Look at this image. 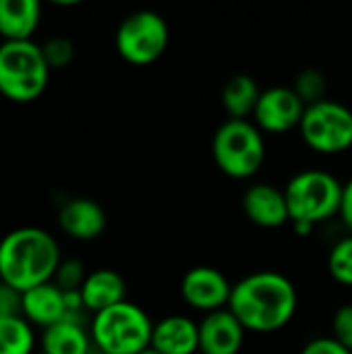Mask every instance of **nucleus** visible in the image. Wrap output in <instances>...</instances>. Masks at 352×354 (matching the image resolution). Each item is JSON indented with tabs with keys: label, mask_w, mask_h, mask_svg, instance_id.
<instances>
[{
	"label": "nucleus",
	"mask_w": 352,
	"mask_h": 354,
	"mask_svg": "<svg viewBox=\"0 0 352 354\" xmlns=\"http://www.w3.org/2000/svg\"><path fill=\"white\" fill-rule=\"evenodd\" d=\"M44 354H87L89 336L73 319H64L56 326L46 328L41 336Z\"/></svg>",
	"instance_id": "nucleus-19"
},
{
	"label": "nucleus",
	"mask_w": 352,
	"mask_h": 354,
	"mask_svg": "<svg viewBox=\"0 0 352 354\" xmlns=\"http://www.w3.org/2000/svg\"><path fill=\"white\" fill-rule=\"evenodd\" d=\"M261 89L251 75H232L222 87V106L232 120H249L259 102Z\"/></svg>",
	"instance_id": "nucleus-18"
},
{
	"label": "nucleus",
	"mask_w": 352,
	"mask_h": 354,
	"mask_svg": "<svg viewBox=\"0 0 352 354\" xmlns=\"http://www.w3.org/2000/svg\"><path fill=\"white\" fill-rule=\"evenodd\" d=\"M41 354H44V353H41Z\"/></svg>",
	"instance_id": "nucleus-30"
},
{
	"label": "nucleus",
	"mask_w": 352,
	"mask_h": 354,
	"mask_svg": "<svg viewBox=\"0 0 352 354\" xmlns=\"http://www.w3.org/2000/svg\"><path fill=\"white\" fill-rule=\"evenodd\" d=\"M37 0H0V35L4 41H27L39 25Z\"/></svg>",
	"instance_id": "nucleus-17"
},
{
	"label": "nucleus",
	"mask_w": 352,
	"mask_h": 354,
	"mask_svg": "<svg viewBox=\"0 0 352 354\" xmlns=\"http://www.w3.org/2000/svg\"><path fill=\"white\" fill-rule=\"evenodd\" d=\"M293 89L305 106L328 100V79L319 68H303L295 77Z\"/></svg>",
	"instance_id": "nucleus-21"
},
{
	"label": "nucleus",
	"mask_w": 352,
	"mask_h": 354,
	"mask_svg": "<svg viewBox=\"0 0 352 354\" xmlns=\"http://www.w3.org/2000/svg\"><path fill=\"white\" fill-rule=\"evenodd\" d=\"M60 263L56 239L41 228H17L0 241V282L21 295L50 282Z\"/></svg>",
	"instance_id": "nucleus-2"
},
{
	"label": "nucleus",
	"mask_w": 352,
	"mask_h": 354,
	"mask_svg": "<svg viewBox=\"0 0 352 354\" xmlns=\"http://www.w3.org/2000/svg\"><path fill=\"white\" fill-rule=\"evenodd\" d=\"M154 322L135 303L122 301L93 315L91 340L104 354H141L151 348Z\"/></svg>",
	"instance_id": "nucleus-5"
},
{
	"label": "nucleus",
	"mask_w": 352,
	"mask_h": 354,
	"mask_svg": "<svg viewBox=\"0 0 352 354\" xmlns=\"http://www.w3.org/2000/svg\"><path fill=\"white\" fill-rule=\"evenodd\" d=\"M41 52H44V58L48 62L50 71L52 68H64L75 58V48H73V44L66 37H52V39H48L41 46Z\"/></svg>",
	"instance_id": "nucleus-23"
},
{
	"label": "nucleus",
	"mask_w": 352,
	"mask_h": 354,
	"mask_svg": "<svg viewBox=\"0 0 352 354\" xmlns=\"http://www.w3.org/2000/svg\"><path fill=\"white\" fill-rule=\"evenodd\" d=\"M243 212H245L247 220L259 228L272 230V228H282L284 224H290L284 191H280L268 183L251 185L245 191Z\"/></svg>",
	"instance_id": "nucleus-12"
},
{
	"label": "nucleus",
	"mask_w": 352,
	"mask_h": 354,
	"mask_svg": "<svg viewBox=\"0 0 352 354\" xmlns=\"http://www.w3.org/2000/svg\"><path fill=\"white\" fill-rule=\"evenodd\" d=\"M141 354H160V353H156L154 348H147V351H143V353H141Z\"/></svg>",
	"instance_id": "nucleus-29"
},
{
	"label": "nucleus",
	"mask_w": 352,
	"mask_h": 354,
	"mask_svg": "<svg viewBox=\"0 0 352 354\" xmlns=\"http://www.w3.org/2000/svg\"><path fill=\"white\" fill-rule=\"evenodd\" d=\"M344 228L352 236V178L342 185V201H340V212H338Z\"/></svg>",
	"instance_id": "nucleus-28"
},
{
	"label": "nucleus",
	"mask_w": 352,
	"mask_h": 354,
	"mask_svg": "<svg viewBox=\"0 0 352 354\" xmlns=\"http://www.w3.org/2000/svg\"><path fill=\"white\" fill-rule=\"evenodd\" d=\"M301 354H352L351 351H346L342 344H338L332 336L326 338H313L309 340L303 348Z\"/></svg>",
	"instance_id": "nucleus-27"
},
{
	"label": "nucleus",
	"mask_w": 352,
	"mask_h": 354,
	"mask_svg": "<svg viewBox=\"0 0 352 354\" xmlns=\"http://www.w3.org/2000/svg\"><path fill=\"white\" fill-rule=\"evenodd\" d=\"M79 295L83 307L95 315L127 301V284L124 278L114 270H95L87 274Z\"/></svg>",
	"instance_id": "nucleus-16"
},
{
	"label": "nucleus",
	"mask_w": 352,
	"mask_h": 354,
	"mask_svg": "<svg viewBox=\"0 0 352 354\" xmlns=\"http://www.w3.org/2000/svg\"><path fill=\"white\" fill-rule=\"evenodd\" d=\"M56 286L62 290V292H79L83 282H85V272H83V266L81 261L77 259H68V261H62L56 270Z\"/></svg>",
	"instance_id": "nucleus-24"
},
{
	"label": "nucleus",
	"mask_w": 352,
	"mask_h": 354,
	"mask_svg": "<svg viewBox=\"0 0 352 354\" xmlns=\"http://www.w3.org/2000/svg\"><path fill=\"white\" fill-rule=\"evenodd\" d=\"M151 348L160 354L199 353V324L185 315H168L156 322Z\"/></svg>",
	"instance_id": "nucleus-15"
},
{
	"label": "nucleus",
	"mask_w": 352,
	"mask_h": 354,
	"mask_svg": "<svg viewBox=\"0 0 352 354\" xmlns=\"http://www.w3.org/2000/svg\"><path fill=\"white\" fill-rule=\"evenodd\" d=\"M266 137L251 120L222 122L212 139V156L220 172L228 178L247 180L266 162Z\"/></svg>",
	"instance_id": "nucleus-4"
},
{
	"label": "nucleus",
	"mask_w": 352,
	"mask_h": 354,
	"mask_svg": "<svg viewBox=\"0 0 352 354\" xmlns=\"http://www.w3.org/2000/svg\"><path fill=\"white\" fill-rule=\"evenodd\" d=\"M21 315V292L0 282V319Z\"/></svg>",
	"instance_id": "nucleus-26"
},
{
	"label": "nucleus",
	"mask_w": 352,
	"mask_h": 354,
	"mask_svg": "<svg viewBox=\"0 0 352 354\" xmlns=\"http://www.w3.org/2000/svg\"><path fill=\"white\" fill-rule=\"evenodd\" d=\"M299 309L293 280L280 272H255L232 286L228 311L247 332L274 334L286 328Z\"/></svg>",
	"instance_id": "nucleus-1"
},
{
	"label": "nucleus",
	"mask_w": 352,
	"mask_h": 354,
	"mask_svg": "<svg viewBox=\"0 0 352 354\" xmlns=\"http://www.w3.org/2000/svg\"><path fill=\"white\" fill-rule=\"evenodd\" d=\"M305 108L293 87L276 85L261 91L253 122L263 135H286L301 127Z\"/></svg>",
	"instance_id": "nucleus-9"
},
{
	"label": "nucleus",
	"mask_w": 352,
	"mask_h": 354,
	"mask_svg": "<svg viewBox=\"0 0 352 354\" xmlns=\"http://www.w3.org/2000/svg\"><path fill=\"white\" fill-rule=\"evenodd\" d=\"M58 224L71 239L93 241L106 230V212L93 199L75 197L60 207Z\"/></svg>",
	"instance_id": "nucleus-14"
},
{
	"label": "nucleus",
	"mask_w": 352,
	"mask_h": 354,
	"mask_svg": "<svg viewBox=\"0 0 352 354\" xmlns=\"http://www.w3.org/2000/svg\"><path fill=\"white\" fill-rule=\"evenodd\" d=\"M328 272L340 286L352 288V236L340 239L328 253Z\"/></svg>",
	"instance_id": "nucleus-22"
},
{
	"label": "nucleus",
	"mask_w": 352,
	"mask_h": 354,
	"mask_svg": "<svg viewBox=\"0 0 352 354\" xmlns=\"http://www.w3.org/2000/svg\"><path fill=\"white\" fill-rule=\"evenodd\" d=\"M332 338L352 353V305H342L332 317Z\"/></svg>",
	"instance_id": "nucleus-25"
},
{
	"label": "nucleus",
	"mask_w": 352,
	"mask_h": 354,
	"mask_svg": "<svg viewBox=\"0 0 352 354\" xmlns=\"http://www.w3.org/2000/svg\"><path fill=\"white\" fill-rule=\"evenodd\" d=\"M301 139L319 156H338L352 147V110L336 100L307 106L301 120Z\"/></svg>",
	"instance_id": "nucleus-8"
},
{
	"label": "nucleus",
	"mask_w": 352,
	"mask_h": 354,
	"mask_svg": "<svg viewBox=\"0 0 352 354\" xmlns=\"http://www.w3.org/2000/svg\"><path fill=\"white\" fill-rule=\"evenodd\" d=\"M230 280L212 266H195L180 280V297L183 301L201 313H214L228 309L232 295Z\"/></svg>",
	"instance_id": "nucleus-10"
},
{
	"label": "nucleus",
	"mask_w": 352,
	"mask_h": 354,
	"mask_svg": "<svg viewBox=\"0 0 352 354\" xmlns=\"http://www.w3.org/2000/svg\"><path fill=\"white\" fill-rule=\"evenodd\" d=\"M247 330L228 311H214L199 322V353L201 354H239L245 344Z\"/></svg>",
	"instance_id": "nucleus-11"
},
{
	"label": "nucleus",
	"mask_w": 352,
	"mask_h": 354,
	"mask_svg": "<svg viewBox=\"0 0 352 354\" xmlns=\"http://www.w3.org/2000/svg\"><path fill=\"white\" fill-rule=\"evenodd\" d=\"M21 315L41 328L56 326L68 319L66 292H62L56 284L46 282L21 295Z\"/></svg>",
	"instance_id": "nucleus-13"
},
{
	"label": "nucleus",
	"mask_w": 352,
	"mask_h": 354,
	"mask_svg": "<svg viewBox=\"0 0 352 354\" xmlns=\"http://www.w3.org/2000/svg\"><path fill=\"white\" fill-rule=\"evenodd\" d=\"M284 197L295 232L307 236L315 226L338 216L342 183L326 170H303L288 180Z\"/></svg>",
	"instance_id": "nucleus-3"
},
{
	"label": "nucleus",
	"mask_w": 352,
	"mask_h": 354,
	"mask_svg": "<svg viewBox=\"0 0 352 354\" xmlns=\"http://www.w3.org/2000/svg\"><path fill=\"white\" fill-rule=\"evenodd\" d=\"M116 52L133 66L154 64L170 44V27L156 10H137L122 19L116 29Z\"/></svg>",
	"instance_id": "nucleus-7"
},
{
	"label": "nucleus",
	"mask_w": 352,
	"mask_h": 354,
	"mask_svg": "<svg viewBox=\"0 0 352 354\" xmlns=\"http://www.w3.org/2000/svg\"><path fill=\"white\" fill-rule=\"evenodd\" d=\"M0 354H33V332L23 315L0 319Z\"/></svg>",
	"instance_id": "nucleus-20"
},
{
	"label": "nucleus",
	"mask_w": 352,
	"mask_h": 354,
	"mask_svg": "<svg viewBox=\"0 0 352 354\" xmlns=\"http://www.w3.org/2000/svg\"><path fill=\"white\" fill-rule=\"evenodd\" d=\"M50 77L41 46L35 41H4L0 46V93L25 104L37 100Z\"/></svg>",
	"instance_id": "nucleus-6"
}]
</instances>
